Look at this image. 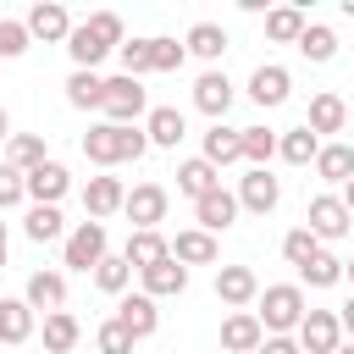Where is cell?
Returning a JSON list of instances; mask_svg holds the SVG:
<instances>
[{"label": "cell", "instance_id": "obj_49", "mask_svg": "<svg viewBox=\"0 0 354 354\" xmlns=\"http://www.w3.org/2000/svg\"><path fill=\"white\" fill-rule=\"evenodd\" d=\"M337 199H343V210H348V216H354V177H348V183H343V194H337Z\"/></svg>", "mask_w": 354, "mask_h": 354}, {"label": "cell", "instance_id": "obj_33", "mask_svg": "<svg viewBox=\"0 0 354 354\" xmlns=\"http://www.w3.org/2000/svg\"><path fill=\"white\" fill-rule=\"evenodd\" d=\"M299 55L315 61V66H326V61L337 55V33H332L326 22H304V33H299Z\"/></svg>", "mask_w": 354, "mask_h": 354}, {"label": "cell", "instance_id": "obj_27", "mask_svg": "<svg viewBox=\"0 0 354 354\" xmlns=\"http://www.w3.org/2000/svg\"><path fill=\"white\" fill-rule=\"evenodd\" d=\"M66 55H72V72H94V66H100L111 50H105V44H100V39H94L83 22H72V33H66Z\"/></svg>", "mask_w": 354, "mask_h": 354}, {"label": "cell", "instance_id": "obj_21", "mask_svg": "<svg viewBox=\"0 0 354 354\" xmlns=\"http://www.w3.org/2000/svg\"><path fill=\"white\" fill-rule=\"evenodd\" d=\"M216 188H221V171H216L205 155H194V160H183V166H177V194H188L194 205H199L205 194H216Z\"/></svg>", "mask_w": 354, "mask_h": 354}, {"label": "cell", "instance_id": "obj_41", "mask_svg": "<svg viewBox=\"0 0 354 354\" xmlns=\"http://www.w3.org/2000/svg\"><path fill=\"white\" fill-rule=\"evenodd\" d=\"M315 254H321V238H315L310 227H293V232L282 238V260H288V266H304V260H315Z\"/></svg>", "mask_w": 354, "mask_h": 354}, {"label": "cell", "instance_id": "obj_51", "mask_svg": "<svg viewBox=\"0 0 354 354\" xmlns=\"http://www.w3.org/2000/svg\"><path fill=\"white\" fill-rule=\"evenodd\" d=\"M0 271H6V221H0Z\"/></svg>", "mask_w": 354, "mask_h": 354}, {"label": "cell", "instance_id": "obj_11", "mask_svg": "<svg viewBox=\"0 0 354 354\" xmlns=\"http://www.w3.org/2000/svg\"><path fill=\"white\" fill-rule=\"evenodd\" d=\"M22 28H28V39L66 44V33H72V17H66V6H55V0H39V6L22 17Z\"/></svg>", "mask_w": 354, "mask_h": 354}, {"label": "cell", "instance_id": "obj_22", "mask_svg": "<svg viewBox=\"0 0 354 354\" xmlns=\"http://www.w3.org/2000/svg\"><path fill=\"white\" fill-rule=\"evenodd\" d=\"M194 105H199L210 122H221L227 105H232V83H227V72H205V77L194 83Z\"/></svg>", "mask_w": 354, "mask_h": 354}, {"label": "cell", "instance_id": "obj_35", "mask_svg": "<svg viewBox=\"0 0 354 354\" xmlns=\"http://www.w3.org/2000/svg\"><path fill=\"white\" fill-rule=\"evenodd\" d=\"M299 33H304V11H299V6H271V11H266V39L299 44Z\"/></svg>", "mask_w": 354, "mask_h": 354}, {"label": "cell", "instance_id": "obj_14", "mask_svg": "<svg viewBox=\"0 0 354 354\" xmlns=\"http://www.w3.org/2000/svg\"><path fill=\"white\" fill-rule=\"evenodd\" d=\"M194 221H199V232H227L232 221H238V194L232 188H216V194H205L199 205H194Z\"/></svg>", "mask_w": 354, "mask_h": 354}, {"label": "cell", "instance_id": "obj_10", "mask_svg": "<svg viewBox=\"0 0 354 354\" xmlns=\"http://www.w3.org/2000/svg\"><path fill=\"white\" fill-rule=\"evenodd\" d=\"M216 299L232 304V310H249V304L260 299V277H254V266H221V271H216Z\"/></svg>", "mask_w": 354, "mask_h": 354}, {"label": "cell", "instance_id": "obj_34", "mask_svg": "<svg viewBox=\"0 0 354 354\" xmlns=\"http://www.w3.org/2000/svg\"><path fill=\"white\" fill-rule=\"evenodd\" d=\"M33 337V310L22 299H0V343H28Z\"/></svg>", "mask_w": 354, "mask_h": 354}, {"label": "cell", "instance_id": "obj_23", "mask_svg": "<svg viewBox=\"0 0 354 354\" xmlns=\"http://www.w3.org/2000/svg\"><path fill=\"white\" fill-rule=\"evenodd\" d=\"M138 282H144V293H149V299H177V293L188 288V266H177V260H160V266L138 271Z\"/></svg>", "mask_w": 354, "mask_h": 354}, {"label": "cell", "instance_id": "obj_8", "mask_svg": "<svg viewBox=\"0 0 354 354\" xmlns=\"http://www.w3.org/2000/svg\"><path fill=\"white\" fill-rule=\"evenodd\" d=\"M282 205V183L266 171V166H249L238 177V210H254V216H271Z\"/></svg>", "mask_w": 354, "mask_h": 354}, {"label": "cell", "instance_id": "obj_17", "mask_svg": "<svg viewBox=\"0 0 354 354\" xmlns=\"http://www.w3.org/2000/svg\"><path fill=\"white\" fill-rule=\"evenodd\" d=\"M66 188H72V171H66L61 160H44L39 171H28V199H33V205H61Z\"/></svg>", "mask_w": 354, "mask_h": 354}, {"label": "cell", "instance_id": "obj_3", "mask_svg": "<svg viewBox=\"0 0 354 354\" xmlns=\"http://www.w3.org/2000/svg\"><path fill=\"white\" fill-rule=\"evenodd\" d=\"M111 127H138V116H149V94L138 77H105V100H100Z\"/></svg>", "mask_w": 354, "mask_h": 354}, {"label": "cell", "instance_id": "obj_38", "mask_svg": "<svg viewBox=\"0 0 354 354\" xmlns=\"http://www.w3.org/2000/svg\"><path fill=\"white\" fill-rule=\"evenodd\" d=\"M127 282H133V266H127L122 254H105V260L94 266V288H100V293L122 299V293H127Z\"/></svg>", "mask_w": 354, "mask_h": 354}, {"label": "cell", "instance_id": "obj_26", "mask_svg": "<svg viewBox=\"0 0 354 354\" xmlns=\"http://www.w3.org/2000/svg\"><path fill=\"white\" fill-rule=\"evenodd\" d=\"M183 50L199 55V61H221V55H227V28H221V22H194L188 39H183Z\"/></svg>", "mask_w": 354, "mask_h": 354}, {"label": "cell", "instance_id": "obj_12", "mask_svg": "<svg viewBox=\"0 0 354 354\" xmlns=\"http://www.w3.org/2000/svg\"><path fill=\"white\" fill-rule=\"evenodd\" d=\"M122 199H127V188H122V177H111V171H100V177H88V183H83V210H88V221L116 216V210H122Z\"/></svg>", "mask_w": 354, "mask_h": 354}, {"label": "cell", "instance_id": "obj_13", "mask_svg": "<svg viewBox=\"0 0 354 354\" xmlns=\"http://www.w3.org/2000/svg\"><path fill=\"white\" fill-rule=\"evenodd\" d=\"M22 304H28L33 315H39V310L55 315V310L66 304V277H61V271H33V277L22 282Z\"/></svg>", "mask_w": 354, "mask_h": 354}, {"label": "cell", "instance_id": "obj_7", "mask_svg": "<svg viewBox=\"0 0 354 354\" xmlns=\"http://www.w3.org/2000/svg\"><path fill=\"white\" fill-rule=\"evenodd\" d=\"M304 227H310L321 243H337V238H348L354 216L343 210V199H337V194H315V199H310V210H304Z\"/></svg>", "mask_w": 354, "mask_h": 354}, {"label": "cell", "instance_id": "obj_36", "mask_svg": "<svg viewBox=\"0 0 354 354\" xmlns=\"http://www.w3.org/2000/svg\"><path fill=\"white\" fill-rule=\"evenodd\" d=\"M100 100H105V77H100V72H72V77H66V105L100 111Z\"/></svg>", "mask_w": 354, "mask_h": 354}, {"label": "cell", "instance_id": "obj_31", "mask_svg": "<svg viewBox=\"0 0 354 354\" xmlns=\"http://www.w3.org/2000/svg\"><path fill=\"white\" fill-rule=\"evenodd\" d=\"M315 149H321V138L299 122V127H288V133H277V155L288 160V166H310L315 160Z\"/></svg>", "mask_w": 354, "mask_h": 354}, {"label": "cell", "instance_id": "obj_43", "mask_svg": "<svg viewBox=\"0 0 354 354\" xmlns=\"http://www.w3.org/2000/svg\"><path fill=\"white\" fill-rule=\"evenodd\" d=\"M94 343H100V354H133V332H127L116 315H111V321H100Z\"/></svg>", "mask_w": 354, "mask_h": 354}, {"label": "cell", "instance_id": "obj_37", "mask_svg": "<svg viewBox=\"0 0 354 354\" xmlns=\"http://www.w3.org/2000/svg\"><path fill=\"white\" fill-rule=\"evenodd\" d=\"M299 282H304V288H337V282H343V260H337L332 249H321L315 260L299 266Z\"/></svg>", "mask_w": 354, "mask_h": 354}, {"label": "cell", "instance_id": "obj_25", "mask_svg": "<svg viewBox=\"0 0 354 354\" xmlns=\"http://www.w3.org/2000/svg\"><path fill=\"white\" fill-rule=\"evenodd\" d=\"M122 260H127L133 271H149V266L171 260V249H166V238H160V232H127V249H122Z\"/></svg>", "mask_w": 354, "mask_h": 354}, {"label": "cell", "instance_id": "obj_44", "mask_svg": "<svg viewBox=\"0 0 354 354\" xmlns=\"http://www.w3.org/2000/svg\"><path fill=\"white\" fill-rule=\"evenodd\" d=\"M28 44H33V39H28V28H22L17 17H0V61H17Z\"/></svg>", "mask_w": 354, "mask_h": 354}, {"label": "cell", "instance_id": "obj_20", "mask_svg": "<svg viewBox=\"0 0 354 354\" xmlns=\"http://www.w3.org/2000/svg\"><path fill=\"white\" fill-rule=\"evenodd\" d=\"M343 122H348V105H343V94H332V88H321V94H310V116H304V127L321 138V133H343Z\"/></svg>", "mask_w": 354, "mask_h": 354}, {"label": "cell", "instance_id": "obj_32", "mask_svg": "<svg viewBox=\"0 0 354 354\" xmlns=\"http://www.w3.org/2000/svg\"><path fill=\"white\" fill-rule=\"evenodd\" d=\"M22 232H28L33 243H55V238L66 232V221H61V205H28V216H22Z\"/></svg>", "mask_w": 354, "mask_h": 354}, {"label": "cell", "instance_id": "obj_47", "mask_svg": "<svg viewBox=\"0 0 354 354\" xmlns=\"http://www.w3.org/2000/svg\"><path fill=\"white\" fill-rule=\"evenodd\" d=\"M254 354H299V343H293V337H266Z\"/></svg>", "mask_w": 354, "mask_h": 354}, {"label": "cell", "instance_id": "obj_6", "mask_svg": "<svg viewBox=\"0 0 354 354\" xmlns=\"http://www.w3.org/2000/svg\"><path fill=\"white\" fill-rule=\"evenodd\" d=\"M293 343H299V354H337V343H343L337 310H304V321H299Z\"/></svg>", "mask_w": 354, "mask_h": 354}, {"label": "cell", "instance_id": "obj_24", "mask_svg": "<svg viewBox=\"0 0 354 354\" xmlns=\"http://www.w3.org/2000/svg\"><path fill=\"white\" fill-rule=\"evenodd\" d=\"M310 166H315V177H321V183H348V177H354V144H337V138H332V144H321V149H315V160H310Z\"/></svg>", "mask_w": 354, "mask_h": 354}, {"label": "cell", "instance_id": "obj_45", "mask_svg": "<svg viewBox=\"0 0 354 354\" xmlns=\"http://www.w3.org/2000/svg\"><path fill=\"white\" fill-rule=\"evenodd\" d=\"M22 199H28V177L0 160V210H11V205H22Z\"/></svg>", "mask_w": 354, "mask_h": 354}, {"label": "cell", "instance_id": "obj_15", "mask_svg": "<svg viewBox=\"0 0 354 354\" xmlns=\"http://www.w3.org/2000/svg\"><path fill=\"white\" fill-rule=\"evenodd\" d=\"M260 343H266V332H260L254 310H232L221 321V354H254Z\"/></svg>", "mask_w": 354, "mask_h": 354}, {"label": "cell", "instance_id": "obj_28", "mask_svg": "<svg viewBox=\"0 0 354 354\" xmlns=\"http://www.w3.org/2000/svg\"><path fill=\"white\" fill-rule=\"evenodd\" d=\"M205 160L221 171V166H232V160H243V144H238V127H227V122H210V133H205Z\"/></svg>", "mask_w": 354, "mask_h": 354}, {"label": "cell", "instance_id": "obj_53", "mask_svg": "<svg viewBox=\"0 0 354 354\" xmlns=\"http://www.w3.org/2000/svg\"><path fill=\"white\" fill-rule=\"evenodd\" d=\"M343 282H354V260H343Z\"/></svg>", "mask_w": 354, "mask_h": 354}, {"label": "cell", "instance_id": "obj_46", "mask_svg": "<svg viewBox=\"0 0 354 354\" xmlns=\"http://www.w3.org/2000/svg\"><path fill=\"white\" fill-rule=\"evenodd\" d=\"M116 55H122V77H144V72H149V39H133V44H122Z\"/></svg>", "mask_w": 354, "mask_h": 354}, {"label": "cell", "instance_id": "obj_19", "mask_svg": "<svg viewBox=\"0 0 354 354\" xmlns=\"http://www.w3.org/2000/svg\"><path fill=\"white\" fill-rule=\"evenodd\" d=\"M116 321L133 332V343L138 337H155V326H160V310H155V299L149 293H122V304H116Z\"/></svg>", "mask_w": 354, "mask_h": 354}, {"label": "cell", "instance_id": "obj_1", "mask_svg": "<svg viewBox=\"0 0 354 354\" xmlns=\"http://www.w3.org/2000/svg\"><path fill=\"white\" fill-rule=\"evenodd\" d=\"M144 149H149L144 127H111V122H94V127L83 133V155H88L100 171H111V166H122V160H138Z\"/></svg>", "mask_w": 354, "mask_h": 354}, {"label": "cell", "instance_id": "obj_4", "mask_svg": "<svg viewBox=\"0 0 354 354\" xmlns=\"http://www.w3.org/2000/svg\"><path fill=\"white\" fill-rule=\"evenodd\" d=\"M105 254H111V232H105V221H77V227L66 232V243H61V260H66L72 271H94Z\"/></svg>", "mask_w": 354, "mask_h": 354}, {"label": "cell", "instance_id": "obj_54", "mask_svg": "<svg viewBox=\"0 0 354 354\" xmlns=\"http://www.w3.org/2000/svg\"><path fill=\"white\" fill-rule=\"evenodd\" d=\"M216 354H221V348H216Z\"/></svg>", "mask_w": 354, "mask_h": 354}, {"label": "cell", "instance_id": "obj_18", "mask_svg": "<svg viewBox=\"0 0 354 354\" xmlns=\"http://www.w3.org/2000/svg\"><path fill=\"white\" fill-rule=\"evenodd\" d=\"M166 249H171V260L177 266H216V238L210 232H199V227H183L177 238H166Z\"/></svg>", "mask_w": 354, "mask_h": 354}, {"label": "cell", "instance_id": "obj_9", "mask_svg": "<svg viewBox=\"0 0 354 354\" xmlns=\"http://www.w3.org/2000/svg\"><path fill=\"white\" fill-rule=\"evenodd\" d=\"M288 94H293V72H288V66H277V61H260V66L249 72V100H254L260 111L282 105Z\"/></svg>", "mask_w": 354, "mask_h": 354}, {"label": "cell", "instance_id": "obj_50", "mask_svg": "<svg viewBox=\"0 0 354 354\" xmlns=\"http://www.w3.org/2000/svg\"><path fill=\"white\" fill-rule=\"evenodd\" d=\"M11 138V116H6V105H0V144Z\"/></svg>", "mask_w": 354, "mask_h": 354}, {"label": "cell", "instance_id": "obj_30", "mask_svg": "<svg viewBox=\"0 0 354 354\" xmlns=\"http://www.w3.org/2000/svg\"><path fill=\"white\" fill-rule=\"evenodd\" d=\"M77 337H83V326H77V315H72V310L44 315V354H72V348H77Z\"/></svg>", "mask_w": 354, "mask_h": 354}, {"label": "cell", "instance_id": "obj_16", "mask_svg": "<svg viewBox=\"0 0 354 354\" xmlns=\"http://www.w3.org/2000/svg\"><path fill=\"white\" fill-rule=\"evenodd\" d=\"M183 133H188V122H183L177 105H149V116H144V138H149L155 149H177Z\"/></svg>", "mask_w": 354, "mask_h": 354}, {"label": "cell", "instance_id": "obj_39", "mask_svg": "<svg viewBox=\"0 0 354 354\" xmlns=\"http://www.w3.org/2000/svg\"><path fill=\"white\" fill-rule=\"evenodd\" d=\"M238 144H243V160L249 166H266L277 155V133L271 127H238Z\"/></svg>", "mask_w": 354, "mask_h": 354}, {"label": "cell", "instance_id": "obj_48", "mask_svg": "<svg viewBox=\"0 0 354 354\" xmlns=\"http://www.w3.org/2000/svg\"><path fill=\"white\" fill-rule=\"evenodd\" d=\"M337 326H343V337H354V293L343 299V310H337Z\"/></svg>", "mask_w": 354, "mask_h": 354}, {"label": "cell", "instance_id": "obj_40", "mask_svg": "<svg viewBox=\"0 0 354 354\" xmlns=\"http://www.w3.org/2000/svg\"><path fill=\"white\" fill-rule=\"evenodd\" d=\"M83 28H88V33H94L105 50H122V44H127V28H122V17H116V11H94Z\"/></svg>", "mask_w": 354, "mask_h": 354}, {"label": "cell", "instance_id": "obj_5", "mask_svg": "<svg viewBox=\"0 0 354 354\" xmlns=\"http://www.w3.org/2000/svg\"><path fill=\"white\" fill-rule=\"evenodd\" d=\"M166 205H171V194H166L160 183H138V188H127V199H122V210H127L133 232H160Z\"/></svg>", "mask_w": 354, "mask_h": 354}, {"label": "cell", "instance_id": "obj_42", "mask_svg": "<svg viewBox=\"0 0 354 354\" xmlns=\"http://www.w3.org/2000/svg\"><path fill=\"white\" fill-rule=\"evenodd\" d=\"M183 61H188V50H183L177 39H166V33L149 39V72H177Z\"/></svg>", "mask_w": 354, "mask_h": 354}, {"label": "cell", "instance_id": "obj_52", "mask_svg": "<svg viewBox=\"0 0 354 354\" xmlns=\"http://www.w3.org/2000/svg\"><path fill=\"white\" fill-rule=\"evenodd\" d=\"M337 354H354V337H343V343H337Z\"/></svg>", "mask_w": 354, "mask_h": 354}, {"label": "cell", "instance_id": "obj_29", "mask_svg": "<svg viewBox=\"0 0 354 354\" xmlns=\"http://www.w3.org/2000/svg\"><path fill=\"white\" fill-rule=\"evenodd\" d=\"M44 160H50V155H44V138H39V133H11V138H6V166H17L22 177L39 171Z\"/></svg>", "mask_w": 354, "mask_h": 354}, {"label": "cell", "instance_id": "obj_2", "mask_svg": "<svg viewBox=\"0 0 354 354\" xmlns=\"http://www.w3.org/2000/svg\"><path fill=\"white\" fill-rule=\"evenodd\" d=\"M254 304H260L254 321H260L266 337H288V332H299V321H304V310H310L299 282H271V288H260Z\"/></svg>", "mask_w": 354, "mask_h": 354}]
</instances>
